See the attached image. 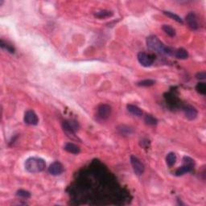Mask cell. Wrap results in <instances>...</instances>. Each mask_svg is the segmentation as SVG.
<instances>
[{"label": "cell", "mask_w": 206, "mask_h": 206, "mask_svg": "<svg viewBox=\"0 0 206 206\" xmlns=\"http://www.w3.org/2000/svg\"><path fill=\"white\" fill-rule=\"evenodd\" d=\"M175 56L177 59L185 60L188 57V52L186 51L185 49L180 48L178 49V50H176V52H175Z\"/></svg>", "instance_id": "13"}, {"label": "cell", "mask_w": 206, "mask_h": 206, "mask_svg": "<svg viewBox=\"0 0 206 206\" xmlns=\"http://www.w3.org/2000/svg\"><path fill=\"white\" fill-rule=\"evenodd\" d=\"M138 86H143V87H147V86H151L155 85V81L153 80H143V81H141V82H138L137 84Z\"/></svg>", "instance_id": "21"}, {"label": "cell", "mask_w": 206, "mask_h": 206, "mask_svg": "<svg viewBox=\"0 0 206 206\" xmlns=\"http://www.w3.org/2000/svg\"><path fill=\"white\" fill-rule=\"evenodd\" d=\"M138 61L144 67H149L154 62L153 57L146 53H139L138 54Z\"/></svg>", "instance_id": "5"}, {"label": "cell", "mask_w": 206, "mask_h": 206, "mask_svg": "<svg viewBox=\"0 0 206 206\" xmlns=\"http://www.w3.org/2000/svg\"><path fill=\"white\" fill-rule=\"evenodd\" d=\"M196 90L200 94H206V85L204 83H198L196 86Z\"/></svg>", "instance_id": "22"}, {"label": "cell", "mask_w": 206, "mask_h": 206, "mask_svg": "<svg viewBox=\"0 0 206 206\" xmlns=\"http://www.w3.org/2000/svg\"><path fill=\"white\" fill-rule=\"evenodd\" d=\"M186 22L188 23V27L192 30H196L198 28V21L196 15L193 12L188 13L186 16Z\"/></svg>", "instance_id": "9"}, {"label": "cell", "mask_w": 206, "mask_h": 206, "mask_svg": "<svg viewBox=\"0 0 206 206\" xmlns=\"http://www.w3.org/2000/svg\"><path fill=\"white\" fill-rule=\"evenodd\" d=\"M24 122L27 125L36 126L39 123V119H38V117L34 111L27 110L24 114Z\"/></svg>", "instance_id": "6"}, {"label": "cell", "mask_w": 206, "mask_h": 206, "mask_svg": "<svg viewBox=\"0 0 206 206\" xmlns=\"http://www.w3.org/2000/svg\"><path fill=\"white\" fill-rule=\"evenodd\" d=\"M196 79L198 80H204L206 78V74L205 72H200V73H198L196 75Z\"/></svg>", "instance_id": "25"}, {"label": "cell", "mask_w": 206, "mask_h": 206, "mask_svg": "<svg viewBox=\"0 0 206 206\" xmlns=\"http://www.w3.org/2000/svg\"><path fill=\"white\" fill-rule=\"evenodd\" d=\"M113 15V13L109 11H101L99 12H97L95 14V17L99 19H104L108 18V17H111Z\"/></svg>", "instance_id": "16"}, {"label": "cell", "mask_w": 206, "mask_h": 206, "mask_svg": "<svg viewBox=\"0 0 206 206\" xmlns=\"http://www.w3.org/2000/svg\"><path fill=\"white\" fill-rule=\"evenodd\" d=\"M147 45L150 49L160 54H171V49L164 46L161 41L155 36H150L147 38Z\"/></svg>", "instance_id": "2"}, {"label": "cell", "mask_w": 206, "mask_h": 206, "mask_svg": "<svg viewBox=\"0 0 206 206\" xmlns=\"http://www.w3.org/2000/svg\"><path fill=\"white\" fill-rule=\"evenodd\" d=\"M131 165H132L133 169L135 173L137 175H143V172H144V165L143 164V163L139 160V159L134 155H131Z\"/></svg>", "instance_id": "4"}, {"label": "cell", "mask_w": 206, "mask_h": 206, "mask_svg": "<svg viewBox=\"0 0 206 206\" xmlns=\"http://www.w3.org/2000/svg\"><path fill=\"white\" fill-rule=\"evenodd\" d=\"M183 162H184V165L189 166V167H192L194 166V160L192 159H191L190 157L184 156V159H183Z\"/></svg>", "instance_id": "24"}, {"label": "cell", "mask_w": 206, "mask_h": 206, "mask_svg": "<svg viewBox=\"0 0 206 206\" xmlns=\"http://www.w3.org/2000/svg\"><path fill=\"white\" fill-rule=\"evenodd\" d=\"M184 112L186 118L188 120H193V119H195L197 117V110L191 106H188L184 107Z\"/></svg>", "instance_id": "10"}, {"label": "cell", "mask_w": 206, "mask_h": 206, "mask_svg": "<svg viewBox=\"0 0 206 206\" xmlns=\"http://www.w3.org/2000/svg\"><path fill=\"white\" fill-rule=\"evenodd\" d=\"M192 167H189V166H187V165L182 166L181 167H180L177 171H175V175H177V176L183 175L185 173H188V172H189V171H192Z\"/></svg>", "instance_id": "15"}, {"label": "cell", "mask_w": 206, "mask_h": 206, "mask_svg": "<svg viewBox=\"0 0 206 206\" xmlns=\"http://www.w3.org/2000/svg\"><path fill=\"white\" fill-rule=\"evenodd\" d=\"M63 130L69 138L72 139H77L75 135L76 131L78 130V124L73 121H65L63 123Z\"/></svg>", "instance_id": "3"}, {"label": "cell", "mask_w": 206, "mask_h": 206, "mask_svg": "<svg viewBox=\"0 0 206 206\" xmlns=\"http://www.w3.org/2000/svg\"><path fill=\"white\" fill-rule=\"evenodd\" d=\"M46 163L41 158L31 157L25 162V168L30 173H38L45 169Z\"/></svg>", "instance_id": "1"}, {"label": "cell", "mask_w": 206, "mask_h": 206, "mask_svg": "<svg viewBox=\"0 0 206 206\" xmlns=\"http://www.w3.org/2000/svg\"><path fill=\"white\" fill-rule=\"evenodd\" d=\"M64 167L60 162H54L49 166L48 172L53 175H59L63 173Z\"/></svg>", "instance_id": "7"}, {"label": "cell", "mask_w": 206, "mask_h": 206, "mask_svg": "<svg viewBox=\"0 0 206 206\" xmlns=\"http://www.w3.org/2000/svg\"><path fill=\"white\" fill-rule=\"evenodd\" d=\"M144 121L147 125H151V126H155L158 123L157 119L154 118L153 116H151V115H146Z\"/></svg>", "instance_id": "18"}, {"label": "cell", "mask_w": 206, "mask_h": 206, "mask_svg": "<svg viewBox=\"0 0 206 206\" xmlns=\"http://www.w3.org/2000/svg\"><path fill=\"white\" fill-rule=\"evenodd\" d=\"M65 150L68 152H69L71 154H74V155H78L80 153V147L77 145H75L74 143H68L65 145Z\"/></svg>", "instance_id": "11"}, {"label": "cell", "mask_w": 206, "mask_h": 206, "mask_svg": "<svg viewBox=\"0 0 206 206\" xmlns=\"http://www.w3.org/2000/svg\"><path fill=\"white\" fill-rule=\"evenodd\" d=\"M163 13H164V14L167 15V16H168L169 18L172 19H174V20L176 21L177 23H183V20H182V19L180 18L179 15H175V13L170 12V11H164Z\"/></svg>", "instance_id": "19"}, {"label": "cell", "mask_w": 206, "mask_h": 206, "mask_svg": "<svg viewBox=\"0 0 206 206\" xmlns=\"http://www.w3.org/2000/svg\"><path fill=\"white\" fill-rule=\"evenodd\" d=\"M176 161V155L173 152H170V153L167 154V157H166V162H167V164L169 167H172L175 163Z\"/></svg>", "instance_id": "14"}, {"label": "cell", "mask_w": 206, "mask_h": 206, "mask_svg": "<svg viewBox=\"0 0 206 206\" xmlns=\"http://www.w3.org/2000/svg\"><path fill=\"white\" fill-rule=\"evenodd\" d=\"M110 113H111V108L108 105L102 104L98 106V114L101 119H106L110 115Z\"/></svg>", "instance_id": "8"}, {"label": "cell", "mask_w": 206, "mask_h": 206, "mask_svg": "<svg viewBox=\"0 0 206 206\" xmlns=\"http://www.w3.org/2000/svg\"><path fill=\"white\" fill-rule=\"evenodd\" d=\"M0 46H1V48L3 49H5V50H6L7 52H9L10 53H15V48H14L11 46V45H9L8 44L5 43L4 41L1 40V42H0Z\"/></svg>", "instance_id": "20"}, {"label": "cell", "mask_w": 206, "mask_h": 206, "mask_svg": "<svg viewBox=\"0 0 206 206\" xmlns=\"http://www.w3.org/2000/svg\"><path fill=\"white\" fill-rule=\"evenodd\" d=\"M16 196L19 197L21 198H29L31 196V193L26 190H19L18 192H16Z\"/></svg>", "instance_id": "23"}, {"label": "cell", "mask_w": 206, "mask_h": 206, "mask_svg": "<svg viewBox=\"0 0 206 206\" xmlns=\"http://www.w3.org/2000/svg\"><path fill=\"white\" fill-rule=\"evenodd\" d=\"M127 110L135 116L139 117L143 114V111L141 110V109L139 108L138 106H134V105H127Z\"/></svg>", "instance_id": "12"}, {"label": "cell", "mask_w": 206, "mask_h": 206, "mask_svg": "<svg viewBox=\"0 0 206 206\" xmlns=\"http://www.w3.org/2000/svg\"><path fill=\"white\" fill-rule=\"evenodd\" d=\"M163 30L164 32L171 37H174L175 36V31L173 27H171L169 25H163Z\"/></svg>", "instance_id": "17"}]
</instances>
